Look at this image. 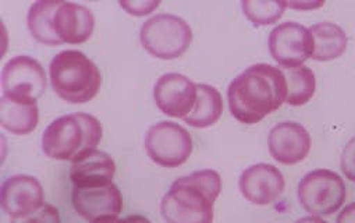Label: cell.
Segmentation results:
<instances>
[{
  "instance_id": "cell-19",
  "label": "cell",
  "mask_w": 355,
  "mask_h": 223,
  "mask_svg": "<svg viewBox=\"0 0 355 223\" xmlns=\"http://www.w3.org/2000/svg\"><path fill=\"white\" fill-rule=\"evenodd\" d=\"M222 112L223 99L220 92L212 85L197 84V102L184 122L196 129H207L220 119Z\"/></svg>"
},
{
  "instance_id": "cell-26",
  "label": "cell",
  "mask_w": 355,
  "mask_h": 223,
  "mask_svg": "<svg viewBox=\"0 0 355 223\" xmlns=\"http://www.w3.org/2000/svg\"><path fill=\"white\" fill-rule=\"evenodd\" d=\"M89 223H150V222L144 216L131 215L124 219H119L117 216H102L95 220H91Z\"/></svg>"
},
{
  "instance_id": "cell-11",
  "label": "cell",
  "mask_w": 355,
  "mask_h": 223,
  "mask_svg": "<svg viewBox=\"0 0 355 223\" xmlns=\"http://www.w3.org/2000/svg\"><path fill=\"white\" fill-rule=\"evenodd\" d=\"M269 152L283 165H295L304 160L311 149V135L295 122L276 124L268 137Z\"/></svg>"
},
{
  "instance_id": "cell-28",
  "label": "cell",
  "mask_w": 355,
  "mask_h": 223,
  "mask_svg": "<svg viewBox=\"0 0 355 223\" xmlns=\"http://www.w3.org/2000/svg\"><path fill=\"white\" fill-rule=\"evenodd\" d=\"M286 6L297 10H312L323 6V2H286Z\"/></svg>"
},
{
  "instance_id": "cell-14",
  "label": "cell",
  "mask_w": 355,
  "mask_h": 223,
  "mask_svg": "<svg viewBox=\"0 0 355 223\" xmlns=\"http://www.w3.org/2000/svg\"><path fill=\"white\" fill-rule=\"evenodd\" d=\"M73 205L77 213L87 220L102 216H117L123 208V198L116 184L98 187H74Z\"/></svg>"
},
{
  "instance_id": "cell-7",
  "label": "cell",
  "mask_w": 355,
  "mask_h": 223,
  "mask_svg": "<svg viewBox=\"0 0 355 223\" xmlns=\"http://www.w3.org/2000/svg\"><path fill=\"white\" fill-rule=\"evenodd\" d=\"M145 151L150 160L163 167H177L189 160L193 151L190 133L174 122H159L145 134Z\"/></svg>"
},
{
  "instance_id": "cell-17",
  "label": "cell",
  "mask_w": 355,
  "mask_h": 223,
  "mask_svg": "<svg viewBox=\"0 0 355 223\" xmlns=\"http://www.w3.org/2000/svg\"><path fill=\"white\" fill-rule=\"evenodd\" d=\"M313 40L312 59L327 62L340 58L347 48V35L341 27L334 23L323 22L311 27Z\"/></svg>"
},
{
  "instance_id": "cell-2",
  "label": "cell",
  "mask_w": 355,
  "mask_h": 223,
  "mask_svg": "<svg viewBox=\"0 0 355 223\" xmlns=\"http://www.w3.org/2000/svg\"><path fill=\"white\" fill-rule=\"evenodd\" d=\"M220 191L222 179L215 170L179 177L162 199V216L167 223H212L214 204Z\"/></svg>"
},
{
  "instance_id": "cell-25",
  "label": "cell",
  "mask_w": 355,
  "mask_h": 223,
  "mask_svg": "<svg viewBox=\"0 0 355 223\" xmlns=\"http://www.w3.org/2000/svg\"><path fill=\"white\" fill-rule=\"evenodd\" d=\"M119 5L130 15L145 16L153 12L160 3L159 2H119Z\"/></svg>"
},
{
  "instance_id": "cell-27",
  "label": "cell",
  "mask_w": 355,
  "mask_h": 223,
  "mask_svg": "<svg viewBox=\"0 0 355 223\" xmlns=\"http://www.w3.org/2000/svg\"><path fill=\"white\" fill-rule=\"evenodd\" d=\"M337 223H355V202L348 204L338 215Z\"/></svg>"
},
{
  "instance_id": "cell-24",
  "label": "cell",
  "mask_w": 355,
  "mask_h": 223,
  "mask_svg": "<svg viewBox=\"0 0 355 223\" xmlns=\"http://www.w3.org/2000/svg\"><path fill=\"white\" fill-rule=\"evenodd\" d=\"M341 170L348 180L355 181V137L348 141L343 151Z\"/></svg>"
},
{
  "instance_id": "cell-9",
  "label": "cell",
  "mask_w": 355,
  "mask_h": 223,
  "mask_svg": "<svg viewBox=\"0 0 355 223\" xmlns=\"http://www.w3.org/2000/svg\"><path fill=\"white\" fill-rule=\"evenodd\" d=\"M268 44L270 55L284 69L302 66L313 51L311 31L294 22L275 27L269 34Z\"/></svg>"
},
{
  "instance_id": "cell-5",
  "label": "cell",
  "mask_w": 355,
  "mask_h": 223,
  "mask_svg": "<svg viewBox=\"0 0 355 223\" xmlns=\"http://www.w3.org/2000/svg\"><path fill=\"white\" fill-rule=\"evenodd\" d=\"M139 40L146 52L163 60L180 58L193 41V31L182 17L160 13L146 20L139 30Z\"/></svg>"
},
{
  "instance_id": "cell-13",
  "label": "cell",
  "mask_w": 355,
  "mask_h": 223,
  "mask_svg": "<svg viewBox=\"0 0 355 223\" xmlns=\"http://www.w3.org/2000/svg\"><path fill=\"white\" fill-rule=\"evenodd\" d=\"M41 183L28 174H16L2 187V206L12 217L27 216L44 205Z\"/></svg>"
},
{
  "instance_id": "cell-3",
  "label": "cell",
  "mask_w": 355,
  "mask_h": 223,
  "mask_svg": "<svg viewBox=\"0 0 355 223\" xmlns=\"http://www.w3.org/2000/svg\"><path fill=\"white\" fill-rule=\"evenodd\" d=\"M102 140L101 122L88 113H73L53 120L42 134L44 154L71 163L96 149Z\"/></svg>"
},
{
  "instance_id": "cell-10",
  "label": "cell",
  "mask_w": 355,
  "mask_h": 223,
  "mask_svg": "<svg viewBox=\"0 0 355 223\" xmlns=\"http://www.w3.org/2000/svg\"><path fill=\"white\" fill-rule=\"evenodd\" d=\"M156 106L170 117L189 116L197 102V84L180 73H167L153 87Z\"/></svg>"
},
{
  "instance_id": "cell-1",
  "label": "cell",
  "mask_w": 355,
  "mask_h": 223,
  "mask_svg": "<svg viewBox=\"0 0 355 223\" xmlns=\"http://www.w3.org/2000/svg\"><path fill=\"white\" fill-rule=\"evenodd\" d=\"M287 97L284 73L266 63H258L239 74L229 85V108L236 120L255 124L277 110Z\"/></svg>"
},
{
  "instance_id": "cell-29",
  "label": "cell",
  "mask_w": 355,
  "mask_h": 223,
  "mask_svg": "<svg viewBox=\"0 0 355 223\" xmlns=\"http://www.w3.org/2000/svg\"><path fill=\"white\" fill-rule=\"evenodd\" d=\"M294 223H327L326 220H323L322 217H319V216H304V217H300L298 220H295Z\"/></svg>"
},
{
  "instance_id": "cell-21",
  "label": "cell",
  "mask_w": 355,
  "mask_h": 223,
  "mask_svg": "<svg viewBox=\"0 0 355 223\" xmlns=\"http://www.w3.org/2000/svg\"><path fill=\"white\" fill-rule=\"evenodd\" d=\"M287 83L286 102L291 106H301L311 101L316 90L315 74L311 69L300 66L295 69H287L284 73Z\"/></svg>"
},
{
  "instance_id": "cell-16",
  "label": "cell",
  "mask_w": 355,
  "mask_h": 223,
  "mask_svg": "<svg viewBox=\"0 0 355 223\" xmlns=\"http://www.w3.org/2000/svg\"><path fill=\"white\" fill-rule=\"evenodd\" d=\"M116 173V163L113 158L103 152L94 149L84 158L71 163L70 179L74 187H98L110 184Z\"/></svg>"
},
{
  "instance_id": "cell-8",
  "label": "cell",
  "mask_w": 355,
  "mask_h": 223,
  "mask_svg": "<svg viewBox=\"0 0 355 223\" xmlns=\"http://www.w3.org/2000/svg\"><path fill=\"white\" fill-rule=\"evenodd\" d=\"M3 97L34 105L46 90V74L41 63L27 55L10 59L2 73Z\"/></svg>"
},
{
  "instance_id": "cell-22",
  "label": "cell",
  "mask_w": 355,
  "mask_h": 223,
  "mask_svg": "<svg viewBox=\"0 0 355 223\" xmlns=\"http://www.w3.org/2000/svg\"><path fill=\"white\" fill-rule=\"evenodd\" d=\"M244 15L255 26H270L276 23L286 10V2L272 0H244L241 2Z\"/></svg>"
},
{
  "instance_id": "cell-12",
  "label": "cell",
  "mask_w": 355,
  "mask_h": 223,
  "mask_svg": "<svg viewBox=\"0 0 355 223\" xmlns=\"http://www.w3.org/2000/svg\"><path fill=\"white\" fill-rule=\"evenodd\" d=\"M284 190L282 172L269 163H257L245 169L240 177V191L255 205L275 202Z\"/></svg>"
},
{
  "instance_id": "cell-18",
  "label": "cell",
  "mask_w": 355,
  "mask_h": 223,
  "mask_svg": "<svg viewBox=\"0 0 355 223\" xmlns=\"http://www.w3.org/2000/svg\"><path fill=\"white\" fill-rule=\"evenodd\" d=\"M38 105L15 102L2 95L0 102V123L2 127L16 135L30 134L38 126Z\"/></svg>"
},
{
  "instance_id": "cell-20",
  "label": "cell",
  "mask_w": 355,
  "mask_h": 223,
  "mask_svg": "<svg viewBox=\"0 0 355 223\" xmlns=\"http://www.w3.org/2000/svg\"><path fill=\"white\" fill-rule=\"evenodd\" d=\"M60 5V0H40L33 3L27 16V26L31 35L41 44L58 47L63 42L53 31V15Z\"/></svg>"
},
{
  "instance_id": "cell-4",
  "label": "cell",
  "mask_w": 355,
  "mask_h": 223,
  "mask_svg": "<svg viewBox=\"0 0 355 223\" xmlns=\"http://www.w3.org/2000/svg\"><path fill=\"white\" fill-rule=\"evenodd\" d=\"M49 74L55 92L70 104L91 101L102 83L96 65L76 49L59 52L51 62Z\"/></svg>"
},
{
  "instance_id": "cell-23",
  "label": "cell",
  "mask_w": 355,
  "mask_h": 223,
  "mask_svg": "<svg viewBox=\"0 0 355 223\" xmlns=\"http://www.w3.org/2000/svg\"><path fill=\"white\" fill-rule=\"evenodd\" d=\"M10 223H60V215L53 205L44 204L40 209L27 216L12 217Z\"/></svg>"
},
{
  "instance_id": "cell-6",
  "label": "cell",
  "mask_w": 355,
  "mask_h": 223,
  "mask_svg": "<svg viewBox=\"0 0 355 223\" xmlns=\"http://www.w3.org/2000/svg\"><path fill=\"white\" fill-rule=\"evenodd\" d=\"M298 199L311 215L329 216L337 212L345 201L344 181L331 170H312L298 184Z\"/></svg>"
},
{
  "instance_id": "cell-15",
  "label": "cell",
  "mask_w": 355,
  "mask_h": 223,
  "mask_svg": "<svg viewBox=\"0 0 355 223\" xmlns=\"http://www.w3.org/2000/svg\"><path fill=\"white\" fill-rule=\"evenodd\" d=\"M95 17L80 3L60 2L53 15V31L63 44H83L94 33Z\"/></svg>"
}]
</instances>
